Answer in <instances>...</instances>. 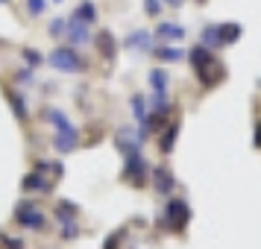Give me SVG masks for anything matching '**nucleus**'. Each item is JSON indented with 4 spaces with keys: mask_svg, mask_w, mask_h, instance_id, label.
<instances>
[]
</instances>
